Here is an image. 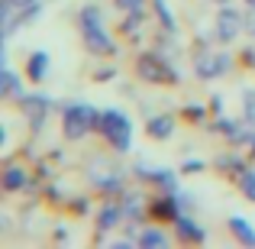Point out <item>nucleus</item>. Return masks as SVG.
Wrapping results in <instances>:
<instances>
[{"instance_id": "13", "label": "nucleus", "mask_w": 255, "mask_h": 249, "mask_svg": "<svg viewBox=\"0 0 255 249\" xmlns=\"http://www.w3.org/2000/svg\"><path fill=\"white\" fill-rule=\"evenodd\" d=\"M117 220H120V207H107V211H100V227H104V230L117 227Z\"/></svg>"}, {"instance_id": "5", "label": "nucleus", "mask_w": 255, "mask_h": 249, "mask_svg": "<svg viewBox=\"0 0 255 249\" xmlns=\"http://www.w3.org/2000/svg\"><path fill=\"white\" fill-rule=\"evenodd\" d=\"M217 32H220V39L223 42H233V36L239 32V13L236 10H223L217 16Z\"/></svg>"}, {"instance_id": "12", "label": "nucleus", "mask_w": 255, "mask_h": 249, "mask_svg": "<svg viewBox=\"0 0 255 249\" xmlns=\"http://www.w3.org/2000/svg\"><path fill=\"white\" fill-rule=\"evenodd\" d=\"M139 243L142 246H168V237H165L162 230H145L142 237H139Z\"/></svg>"}, {"instance_id": "1", "label": "nucleus", "mask_w": 255, "mask_h": 249, "mask_svg": "<svg viewBox=\"0 0 255 249\" xmlns=\"http://www.w3.org/2000/svg\"><path fill=\"white\" fill-rule=\"evenodd\" d=\"M97 126L104 130V136H107V143L113 146V149H129V143H132V123L123 117L120 110H104L97 117Z\"/></svg>"}, {"instance_id": "16", "label": "nucleus", "mask_w": 255, "mask_h": 249, "mask_svg": "<svg viewBox=\"0 0 255 249\" xmlns=\"http://www.w3.org/2000/svg\"><path fill=\"white\" fill-rule=\"evenodd\" d=\"M155 6H158V16H162L165 29H174V19H171V10H168V3H165V0H155Z\"/></svg>"}, {"instance_id": "9", "label": "nucleus", "mask_w": 255, "mask_h": 249, "mask_svg": "<svg viewBox=\"0 0 255 249\" xmlns=\"http://www.w3.org/2000/svg\"><path fill=\"white\" fill-rule=\"evenodd\" d=\"M230 227H233V233H236V237L243 240V243H249V246H255V230H252L249 224H246L243 217H233V220H230Z\"/></svg>"}, {"instance_id": "10", "label": "nucleus", "mask_w": 255, "mask_h": 249, "mask_svg": "<svg viewBox=\"0 0 255 249\" xmlns=\"http://www.w3.org/2000/svg\"><path fill=\"white\" fill-rule=\"evenodd\" d=\"M178 237L181 240H204V230H200V227H194V220L178 217Z\"/></svg>"}, {"instance_id": "4", "label": "nucleus", "mask_w": 255, "mask_h": 249, "mask_svg": "<svg viewBox=\"0 0 255 249\" xmlns=\"http://www.w3.org/2000/svg\"><path fill=\"white\" fill-rule=\"evenodd\" d=\"M230 68V55H207V58H200L197 62V75L200 78H217V75H223V71Z\"/></svg>"}, {"instance_id": "21", "label": "nucleus", "mask_w": 255, "mask_h": 249, "mask_svg": "<svg viewBox=\"0 0 255 249\" xmlns=\"http://www.w3.org/2000/svg\"><path fill=\"white\" fill-rule=\"evenodd\" d=\"M249 3H252V6H255V0H249Z\"/></svg>"}, {"instance_id": "17", "label": "nucleus", "mask_w": 255, "mask_h": 249, "mask_svg": "<svg viewBox=\"0 0 255 249\" xmlns=\"http://www.w3.org/2000/svg\"><path fill=\"white\" fill-rule=\"evenodd\" d=\"M243 191H246V198L255 201V172H246L243 175Z\"/></svg>"}, {"instance_id": "2", "label": "nucleus", "mask_w": 255, "mask_h": 249, "mask_svg": "<svg viewBox=\"0 0 255 249\" xmlns=\"http://www.w3.org/2000/svg\"><path fill=\"white\" fill-rule=\"evenodd\" d=\"M81 32H84V42L91 45L94 52H110L113 49L104 23H100V13L94 10V6H84V10H81Z\"/></svg>"}, {"instance_id": "18", "label": "nucleus", "mask_w": 255, "mask_h": 249, "mask_svg": "<svg viewBox=\"0 0 255 249\" xmlns=\"http://www.w3.org/2000/svg\"><path fill=\"white\" fill-rule=\"evenodd\" d=\"M246 117L255 123V91H246Z\"/></svg>"}, {"instance_id": "6", "label": "nucleus", "mask_w": 255, "mask_h": 249, "mask_svg": "<svg viewBox=\"0 0 255 249\" xmlns=\"http://www.w3.org/2000/svg\"><path fill=\"white\" fill-rule=\"evenodd\" d=\"M139 71H142L145 78H155V81H171L174 71H165V65L158 62L155 55H145L142 62H139Z\"/></svg>"}, {"instance_id": "14", "label": "nucleus", "mask_w": 255, "mask_h": 249, "mask_svg": "<svg viewBox=\"0 0 255 249\" xmlns=\"http://www.w3.org/2000/svg\"><path fill=\"white\" fill-rule=\"evenodd\" d=\"M3 94H19V81L10 68H3Z\"/></svg>"}, {"instance_id": "8", "label": "nucleus", "mask_w": 255, "mask_h": 249, "mask_svg": "<svg viewBox=\"0 0 255 249\" xmlns=\"http://www.w3.org/2000/svg\"><path fill=\"white\" fill-rule=\"evenodd\" d=\"M45 68H49V55H45V52H36V55L29 58V78L32 81H42Z\"/></svg>"}, {"instance_id": "19", "label": "nucleus", "mask_w": 255, "mask_h": 249, "mask_svg": "<svg viewBox=\"0 0 255 249\" xmlns=\"http://www.w3.org/2000/svg\"><path fill=\"white\" fill-rule=\"evenodd\" d=\"M139 3H142V0H117L120 10H139Z\"/></svg>"}, {"instance_id": "3", "label": "nucleus", "mask_w": 255, "mask_h": 249, "mask_svg": "<svg viewBox=\"0 0 255 249\" xmlns=\"http://www.w3.org/2000/svg\"><path fill=\"white\" fill-rule=\"evenodd\" d=\"M97 117L100 113H94L87 104H75L65 110V136L68 139H81L91 126H97Z\"/></svg>"}, {"instance_id": "11", "label": "nucleus", "mask_w": 255, "mask_h": 249, "mask_svg": "<svg viewBox=\"0 0 255 249\" xmlns=\"http://www.w3.org/2000/svg\"><path fill=\"white\" fill-rule=\"evenodd\" d=\"M171 120L168 117H155V120H149V133H152V136H158V139H165V136H168V133H171Z\"/></svg>"}, {"instance_id": "15", "label": "nucleus", "mask_w": 255, "mask_h": 249, "mask_svg": "<svg viewBox=\"0 0 255 249\" xmlns=\"http://www.w3.org/2000/svg\"><path fill=\"white\" fill-rule=\"evenodd\" d=\"M23 181H26V175L19 172V168H10V172L3 175V185H6V188H19Z\"/></svg>"}, {"instance_id": "20", "label": "nucleus", "mask_w": 255, "mask_h": 249, "mask_svg": "<svg viewBox=\"0 0 255 249\" xmlns=\"http://www.w3.org/2000/svg\"><path fill=\"white\" fill-rule=\"evenodd\" d=\"M217 3H226V0H217Z\"/></svg>"}, {"instance_id": "7", "label": "nucleus", "mask_w": 255, "mask_h": 249, "mask_svg": "<svg viewBox=\"0 0 255 249\" xmlns=\"http://www.w3.org/2000/svg\"><path fill=\"white\" fill-rule=\"evenodd\" d=\"M23 107L29 110V117H32V126H42V120H45V110L52 107V100H49V97H23Z\"/></svg>"}]
</instances>
